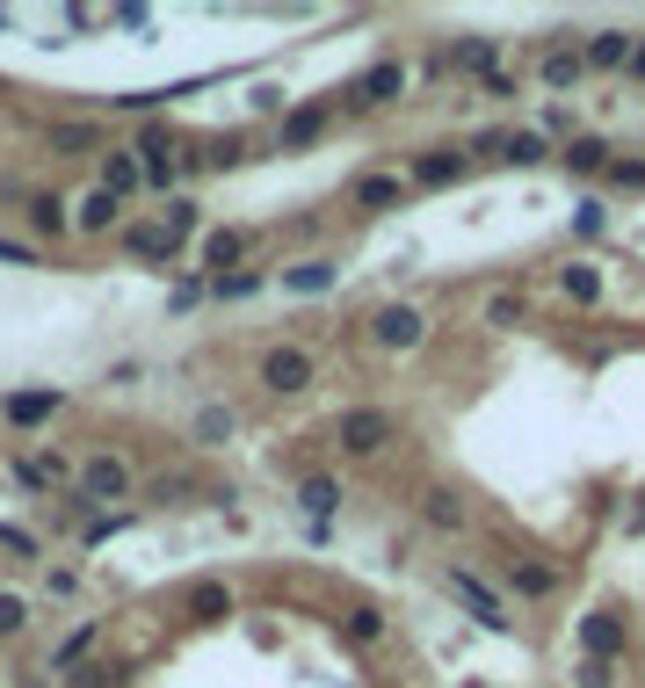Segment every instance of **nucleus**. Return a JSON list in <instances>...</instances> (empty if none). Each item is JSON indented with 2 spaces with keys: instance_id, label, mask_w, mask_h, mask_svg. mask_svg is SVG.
I'll list each match as a JSON object with an SVG mask.
<instances>
[{
  "instance_id": "4468645a",
  "label": "nucleus",
  "mask_w": 645,
  "mask_h": 688,
  "mask_svg": "<svg viewBox=\"0 0 645 688\" xmlns=\"http://www.w3.org/2000/svg\"><path fill=\"white\" fill-rule=\"evenodd\" d=\"M631 52H638V44H631L624 30H594V44H588V66H631Z\"/></svg>"
},
{
  "instance_id": "aec40b11",
  "label": "nucleus",
  "mask_w": 645,
  "mask_h": 688,
  "mask_svg": "<svg viewBox=\"0 0 645 688\" xmlns=\"http://www.w3.org/2000/svg\"><path fill=\"white\" fill-rule=\"evenodd\" d=\"M240 254H247V232H210V240H204V261H210L218 275H226Z\"/></svg>"
},
{
  "instance_id": "c85d7f7f",
  "label": "nucleus",
  "mask_w": 645,
  "mask_h": 688,
  "mask_svg": "<svg viewBox=\"0 0 645 688\" xmlns=\"http://www.w3.org/2000/svg\"><path fill=\"white\" fill-rule=\"evenodd\" d=\"M428 522H436V529H464V500H450V493H428Z\"/></svg>"
},
{
  "instance_id": "ea45409f",
  "label": "nucleus",
  "mask_w": 645,
  "mask_h": 688,
  "mask_svg": "<svg viewBox=\"0 0 645 688\" xmlns=\"http://www.w3.org/2000/svg\"><path fill=\"white\" fill-rule=\"evenodd\" d=\"M580 688H610V659H580Z\"/></svg>"
},
{
  "instance_id": "7c9ffc66",
  "label": "nucleus",
  "mask_w": 645,
  "mask_h": 688,
  "mask_svg": "<svg viewBox=\"0 0 645 688\" xmlns=\"http://www.w3.org/2000/svg\"><path fill=\"white\" fill-rule=\"evenodd\" d=\"M457 66H471V73H487V80H493V44H487V36L457 44Z\"/></svg>"
},
{
  "instance_id": "ddd939ff",
  "label": "nucleus",
  "mask_w": 645,
  "mask_h": 688,
  "mask_svg": "<svg viewBox=\"0 0 645 688\" xmlns=\"http://www.w3.org/2000/svg\"><path fill=\"white\" fill-rule=\"evenodd\" d=\"M139 182H145L139 153H109V160H102V189H109V196H131Z\"/></svg>"
},
{
  "instance_id": "393cba45",
  "label": "nucleus",
  "mask_w": 645,
  "mask_h": 688,
  "mask_svg": "<svg viewBox=\"0 0 645 688\" xmlns=\"http://www.w3.org/2000/svg\"><path fill=\"white\" fill-rule=\"evenodd\" d=\"M457 174H464V160H450V153H428L414 167V182H428V189H442V182H457Z\"/></svg>"
},
{
  "instance_id": "dca6fc26",
  "label": "nucleus",
  "mask_w": 645,
  "mask_h": 688,
  "mask_svg": "<svg viewBox=\"0 0 645 688\" xmlns=\"http://www.w3.org/2000/svg\"><path fill=\"white\" fill-rule=\"evenodd\" d=\"M189 616H204V623L232 616V594H226L218 580H196V587H189Z\"/></svg>"
},
{
  "instance_id": "4c0bfd02",
  "label": "nucleus",
  "mask_w": 645,
  "mask_h": 688,
  "mask_svg": "<svg viewBox=\"0 0 645 688\" xmlns=\"http://www.w3.org/2000/svg\"><path fill=\"white\" fill-rule=\"evenodd\" d=\"M349 631H356V637H363V645H370V637L384 631V616H378V609H349Z\"/></svg>"
},
{
  "instance_id": "72a5a7b5",
  "label": "nucleus",
  "mask_w": 645,
  "mask_h": 688,
  "mask_svg": "<svg viewBox=\"0 0 645 688\" xmlns=\"http://www.w3.org/2000/svg\"><path fill=\"white\" fill-rule=\"evenodd\" d=\"M88 645H95V623H80V631H73L66 645H58V659H52V667H73V659L88 653Z\"/></svg>"
},
{
  "instance_id": "423d86ee",
  "label": "nucleus",
  "mask_w": 645,
  "mask_h": 688,
  "mask_svg": "<svg viewBox=\"0 0 645 688\" xmlns=\"http://www.w3.org/2000/svg\"><path fill=\"white\" fill-rule=\"evenodd\" d=\"M139 167H145V182H153V189H167V182H175V138H167V123H153V131L139 138Z\"/></svg>"
},
{
  "instance_id": "2f4dec72",
  "label": "nucleus",
  "mask_w": 645,
  "mask_h": 688,
  "mask_svg": "<svg viewBox=\"0 0 645 688\" xmlns=\"http://www.w3.org/2000/svg\"><path fill=\"white\" fill-rule=\"evenodd\" d=\"M30 225H36V232H66V204L36 196V204H30Z\"/></svg>"
},
{
  "instance_id": "79ce46f5",
  "label": "nucleus",
  "mask_w": 645,
  "mask_h": 688,
  "mask_svg": "<svg viewBox=\"0 0 645 688\" xmlns=\"http://www.w3.org/2000/svg\"><path fill=\"white\" fill-rule=\"evenodd\" d=\"M102 681H117V674H109V667H88V674H80L73 688H102Z\"/></svg>"
},
{
  "instance_id": "5701e85b",
  "label": "nucleus",
  "mask_w": 645,
  "mask_h": 688,
  "mask_svg": "<svg viewBox=\"0 0 645 688\" xmlns=\"http://www.w3.org/2000/svg\"><path fill=\"white\" fill-rule=\"evenodd\" d=\"M356 204H370V210L400 204V182H392V174H363V182H356Z\"/></svg>"
},
{
  "instance_id": "f03ea898",
  "label": "nucleus",
  "mask_w": 645,
  "mask_h": 688,
  "mask_svg": "<svg viewBox=\"0 0 645 688\" xmlns=\"http://www.w3.org/2000/svg\"><path fill=\"white\" fill-rule=\"evenodd\" d=\"M123 493H131L123 457H88V465H80V500H123Z\"/></svg>"
},
{
  "instance_id": "412c9836",
  "label": "nucleus",
  "mask_w": 645,
  "mask_h": 688,
  "mask_svg": "<svg viewBox=\"0 0 645 688\" xmlns=\"http://www.w3.org/2000/svg\"><path fill=\"white\" fill-rule=\"evenodd\" d=\"M52 145H58V153H95L102 131H95V123H52Z\"/></svg>"
},
{
  "instance_id": "58836bf2",
  "label": "nucleus",
  "mask_w": 645,
  "mask_h": 688,
  "mask_svg": "<svg viewBox=\"0 0 645 688\" xmlns=\"http://www.w3.org/2000/svg\"><path fill=\"white\" fill-rule=\"evenodd\" d=\"M109 22H117V30H145V22H153V8H109Z\"/></svg>"
},
{
  "instance_id": "f3484780",
  "label": "nucleus",
  "mask_w": 645,
  "mask_h": 688,
  "mask_svg": "<svg viewBox=\"0 0 645 688\" xmlns=\"http://www.w3.org/2000/svg\"><path fill=\"white\" fill-rule=\"evenodd\" d=\"M566 167H573V174H594V167H610V145H602L594 131H580L573 145H566Z\"/></svg>"
},
{
  "instance_id": "9d476101",
  "label": "nucleus",
  "mask_w": 645,
  "mask_h": 688,
  "mask_svg": "<svg viewBox=\"0 0 645 688\" xmlns=\"http://www.w3.org/2000/svg\"><path fill=\"white\" fill-rule=\"evenodd\" d=\"M334 261H297V269H283V291H297V297H319V291H334Z\"/></svg>"
},
{
  "instance_id": "a19ab883",
  "label": "nucleus",
  "mask_w": 645,
  "mask_h": 688,
  "mask_svg": "<svg viewBox=\"0 0 645 688\" xmlns=\"http://www.w3.org/2000/svg\"><path fill=\"white\" fill-rule=\"evenodd\" d=\"M0 544H8V550H22V558H30V550H36L30 536H22V529H8V522H0Z\"/></svg>"
},
{
  "instance_id": "9b49d317",
  "label": "nucleus",
  "mask_w": 645,
  "mask_h": 688,
  "mask_svg": "<svg viewBox=\"0 0 645 688\" xmlns=\"http://www.w3.org/2000/svg\"><path fill=\"white\" fill-rule=\"evenodd\" d=\"M392 95H406V66H370L356 80V102H392Z\"/></svg>"
},
{
  "instance_id": "6ab92c4d",
  "label": "nucleus",
  "mask_w": 645,
  "mask_h": 688,
  "mask_svg": "<svg viewBox=\"0 0 645 688\" xmlns=\"http://www.w3.org/2000/svg\"><path fill=\"white\" fill-rule=\"evenodd\" d=\"M558 283H566V297H573V305H594V297H602V275H594L588 261H573V269H558Z\"/></svg>"
},
{
  "instance_id": "39448f33",
  "label": "nucleus",
  "mask_w": 645,
  "mask_h": 688,
  "mask_svg": "<svg viewBox=\"0 0 645 688\" xmlns=\"http://www.w3.org/2000/svg\"><path fill=\"white\" fill-rule=\"evenodd\" d=\"M262 384L269 392H305V384H313V356H305V348H276V356L262 362Z\"/></svg>"
},
{
  "instance_id": "cd10ccee",
  "label": "nucleus",
  "mask_w": 645,
  "mask_h": 688,
  "mask_svg": "<svg viewBox=\"0 0 645 688\" xmlns=\"http://www.w3.org/2000/svg\"><path fill=\"white\" fill-rule=\"evenodd\" d=\"M226 435H232V413L226 406H204V413H196V443H226Z\"/></svg>"
},
{
  "instance_id": "c9c22d12",
  "label": "nucleus",
  "mask_w": 645,
  "mask_h": 688,
  "mask_svg": "<svg viewBox=\"0 0 645 688\" xmlns=\"http://www.w3.org/2000/svg\"><path fill=\"white\" fill-rule=\"evenodd\" d=\"M167 232H175V240H182V232H196V204H189V196L167 204Z\"/></svg>"
},
{
  "instance_id": "1a4fd4ad",
  "label": "nucleus",
  "mask_w": 645,
  "mask_h": 688,
  "mask_svg": "<svg viewBox=\"0 0 645 688\" xmlns=\"http://www.w3.org/2000/svg\"><path fill=\"white\" fill-rule=\"evenodd\" d=\"M58 406H66V392H52V384H44V392H15L8 398V421H15V428H36V421H52Z\"/></svg>"
},
{
  "instance_id": "7ed1b4c3",
  "label": "nucleus",
  "mask_w": 645,
  "mask_h": 688,
  "mask_svg": "<svg viewBox=\"0 0 645 688\" xmlns=\"http://www.w3.org/2000/svg\"><path fill=\"white\" fill-rule=\"evenodd\" d=\"M341 443H349L356 457H370V449L392 443V421H384L378 406H356V413H341Z\"/></svg>"
},
{
  "instance_id": "bb28decb",
  "label": "nucleus",
  "mask_w": 645,
  "mask_h": 688,
  "mask_svg": "<svg viewBox=\"0 0 645 688\" xmlns=\"http://www.w3.org/2000/svg\"><path fill=\"white\" fill-rule=\"evenodd\" d=\"M262 291V275L254 269H240V275H210V297H254Z\"/></svg>"
},
{
  "instance_id": "2eb2a0df",
  "label": "nucleus",
  "mask_w": 645,
  "mask_h": 688,
  "mask_svg": "<svg viewBox=\"0 0 645 688\" xmlns=\"http://www.w3.org/2000/svg\"><path fill=\"white\" fill-rule=\"evenodd\" d=\"M73 225H80V232H109V225H117V196H109V189L80 196V210H73Z\"/></svg>"
},
{
  "instance_id": "e433bc0d",
  "label": "nucleus",
  "mask_w": 645,
  "mask_h": 688,
  "mask_svg": "<svg viewBox=\"0 0 645 688\" xmlns=\"http://www.w3.org/2000/svg\"><path fill=\"white\" fill-rule=\"evenodd\" d=\"M610 182H616V189H645V160H616Z\"/></svg>"
},
{
  "instance_id": "0eeeda50",
  "label": "nucleus",
  "mask_w": 645,
  "mask_h": 688,
  "mask_svg": "<svg viewBox=\"0 0 645 688\" xmlns=\"http://www.w3.org/2000/svg\"><path fill=\"white\" fill-rule=\"evenodd\" d=\"M175 232H167V225H131V232H123V254H139V261H175Z\"/></svg>"
},
{
  "instance_id": "20e7f679",
  "label": "nucleus",
  "mask_w": 645,
  "mask_h": 688,
  "mask_svg": "<svg viewBox=\"0 0 645 688\" xmlns=\"http://www.w3.org/2000/svg\"><path fill=\"white\" fill-rule=\"evenodd\" d=\"M370 334H378L384 348H420V334H428V319H420L414 305H384L378 319H370Z\"/></svg>"
},
{
  "instance_id": "c756f323",
  "label": "nucleus",
  "mask_w": 645,
  "mask_h": 688,
  "mask_svg": "<svg viewBox=\"0 0 645 688\" xmlns=\"http://www.w3.org/2000/svg\"><path fill=\"white\" fill-rule=\"evenodd\" d=\"M507 572H515V587H523V594H551V587H558L551 566H507Z\"/></svg>"
},
{
  "instance_id": "a878e982",
  "label": "nucleus",
  "mask_w": 645,
  "mask_h": 688,
  "mask_svg": "<svg viewBox=\"0 0 645 688\" xmlns=\"http://www.w3.org/2000/svg\"><path fill=\"white\" fill-rule=\"evenodd\" d=\"M22 485H36V493H44V485H58V479H66V465H58V457H22Z\"/></svg>"
},
{
  "instance_id": "f8f14e48",
  "label": "nucleus",
  "mask_w": 645,
  "mask_h": 688,
  "mask_svg": "<svg viewBox=\"0 0 645 688\" xmlns=\"http://www.w3.org/2000/svg\"><path fill=\"white\" fill-rule=\"evenodd\" d=\"M501 160H515V167H537V160H551V145H544V131H507L501 145H493Z\"/></svg>"
},
{
  "instance_id": "f257e3e1",
  "label": "nucleus",
  "mask_w": 645,
  "mask_h": 688,
  "mask_svg": "<svg viewBox=\"0 0 645 688\" xmlns=\"http://www.w3.org/2000/svg\"><path fill=\"white\" fill-rule=\"evenodd\" d=\"M450 594H457V609H464L471 623H487V631H507V602L493 594L487 580H479V572H457V566H450Z\"/></svg>"
},
{
  "instance_id": "6e6552de",
  "label": "nucleus",
  "mask_w": 645,
  "mask_h": 688,
  "mask_svg": "<svg viewBox=\"0 0 645 688\" xmlns=\"http://www.w3.org/2000/svg\"><path fill=\"white\" fill-rule=\"evenodd\" d=\"M580 645H588V659H610L616 645H624V616H610V609H594V616L580 623Z\"/></svg>"
},
{
  "instance_id": "a211bd4d",
  "label": "nucleus",
  "mask_w": 645,
  "mask_h": 688,
  "mask_svg": "<svg viewBox=\"0 0 645 688\" xmlns=\"http://www.w3.org/2000/svg\"><path fill=\"white\" fill-rule=\"evenodd\" d=\"M297 500H305V515L327 529V515L341 507V485H334V479H305V493H297Z\"/></svg>"
},
{
  "instance_id": "473e14b6",
  "label": "nucleus",
  "mask_w": 645,
  "mask_h": 688,
  "mask_svg": "<svg viewBox=\"0 0 645 688\" xmlns=\"http://www.w3.org/2000/svg\"><path fill=\"white\" fill-rule=\"evenodd\" d=\"M22 623H30V602H22V594H0V637H15Z\"/></svg>"
},
{
  "instance_id": "f704fd0d",
  "label": "nucleus",
  "mask_w": 645,
  "mask_h": 688,
  "mask_svg": "<svg viewBox=\"0 0 645 688\" xmlns=\"http://www.w3.org/2000/svg\"><path fill=\"white\" fill-rule=\"evenodd\" d=\"M204 297H210V283H204V275H182V283H175V312L204 305Z\"/></svg>"
},
{
  "instance_id": "4be33fe9",
  "label": "nucleus",
  "mask_w": 645,
  "mask_h": 688,
  "mask_svg": "<svg viewBox=\"0 0 645 688\" xmlns=\"http://www.w3.org/2000/svg\"><path fill=\"white\" fill-rule=\"evenodd\" d=\"M580 73H588V58H573V52L544 58V87H580Z\"/></svg>"
},
{
  "instance_id": "37998d69",
  "label": "nucleus",
  "mask_w": 645,
  "mask_h": 688,
  "mask_svg": "<svg viewBox=\"0 0 645 688\" xmlns=\"http://www.w3.org/2000/svg\"><path fill=\"white\" fill-rule=\"evenodd\" d=\"M631 80H645V44H638V52H631Z\"/></svg>"
},
{
  "instance_id": "b1692460",
  "label": "nucleus",
  "mask_w": 645,
  "mask_h": 688,
  "mask_svg": "<svg viewBox=\"0 0 645 688\" xmlns=\"http://www.w3.org/2000/svg\"><path fill=\"white\" fill-rule=\"evenodd\" d=\"M319 131H327V117H319V109H297V117H283V145H313Z\"/></svg>"
}]
</instances>
